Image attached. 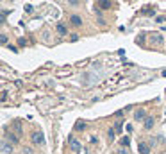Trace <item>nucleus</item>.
<instances>
[{
	"mask_svg": "<svg viewBox=\"0 0 166 154\" xmlns=\"http://www.w3.org/2000/svg\"><path fill=\"white\" fill-rule=\"evenodd\" d=\"M145 118H147L145 109H141V107H139V109H136V113H134V120H139V122H141V120H145Z\"/></svg>",
	"mask_w": 166,
	"mask_h": 154,
	"instance_id": "obj_6",
	"label": "nucleus"
},
{
	"mask_svg": "<svg viewBox=\"0 0 166 154\" xmlns=\"http://www.w3.org/2000/svg\"><path fill=\"white\" fill-rule=\"evenodd\" d=\"M116 135H118V133H116V129H114V127H113V129H109V131H107V138H109V140H111V142H113V140H114V136H116Z\"/></svg>",
	"mask_w": 166,
	"mask_h": 154,
	"instance_id": "obj_11",
	"label": "nucleus"
},
{
	"mask_svg": "<svg viewBox=\"0 0 166 154\" xmlns=\"http://www.w3.org/2000/svg\"><path fill=\"white\" fill-rule=\"evenodd\" d=\"M70 147H72V150H73L75 154L82 149V145H81V142H79L77 138H70Z\"/></svg>",
	"mask_w": 166,
	"mask_h": 154,
	"instance_id": "obj_3",
	"label": "nucleus"
},
{
	"mask_svg": "<svg viewBox=\"0 0 166 154\" xmlns=\"http://www.w3.org/2000/svg\"><path fill=\"white\" fill-rule=\"evenodd\" d=\"M118 154H129V147H122V149H118Z\"/></svg>",
	"mask_w": 166,
	"mask_h": 154,
	"instance_id": "obj_15",
	"label": "nucleus"
},
{
	"mask_svg": "<svg viewBox=\"0 0 166 154\" xmlns=\"http://www.w3.org/2000/svg\"><path fill=\"white\" fill-rule=\"evenodd\" d=\"M77 154H88V150H86V149H84V147H82V149H81V150H79V152H77Z\"/></svg>",
	"mask_w": 166,
	"mask_h": 154,
	"instance_id": "obj_20",
	"label": "nucleus"
},
{
	"mask_svg": "<svg viewBox=\"0 0 166 154\" xmlns=\"http://www.w3.org/2000/svg\"><path fill=\"white\" fill-rule=\"evenodd\" d=\"M68 4H70V6H79L81 0H68Z\"/></svg>",
	"mask_w": 166,
	"mask_h": 154,
	"instance_id": "obj_17",
	"label": "nucleus"
},
{
	"mask_svg": "<svg viewBox=\"0 0 166 154\" xmlns=\"http://www.w3.org/2000/svg\"><path fill=\"white\" fill-rule=\"evenodd\" d=\"M56 29H57V34H59V36L68 34V29H66V25H64V24H57V27H56Z\"/></svg>",
	"mask_w": 166,
	"mask_h": 154,
	"instance_id": "obj_8",
	"label": "nucleus"
},
{
	"mask_svg": "<svg viewBox=\"0 0 166 154\" xmlns=\"http://www.w3.org/2000/svg\"><path fill=\"white\" fill-rule=\"evenodd\" d=\"M7 140H9V142H11V143H14V145H16V143H18V138H16V136H14V135H11V133H9V135H7Z\"/></svg>",
	"mask_w": 166,
	"mask_h": 154,
	"instance_id": "obj_14",
	"label": "nucleus"
},
{
	"mask_svg": "<svg viewBox=\"0 0 166 154\" xmlns=\"http://www.w3.org/2000/svg\"><path fill=\"white\" fill-rule=\"evenodd\" d=\"M0 43H2V45H6V43H7V36H6V34L0 38Z\"/></svg>",
	"mask_w": 166,
	"mask_h": 154,
	"instance_id": "obj_18",
	"label": "nucleus"
},
{
	"mask_svg": "<svg viewBox=\"0 0 166 154\" xmlns=\"http://www.w3.org/2000/svg\"><path fill=\"white\" fill-rule=\"evenodd\" d=\"M98 6H100V9H109L113 6V2L111 0H98Z\"/></svg>",
	"mask_w": 166,
	"mask_h": 154,
	"instance_id": "obj_9",
	"label": "nucleus"
},
{
	"mask_svg": "<svg viewBox=\"0 0 166 154\" xmlns=\"http://www.w3.org/2000/svg\"><path fill=\"white\" fill-rule=\"evenodd\" d=\"M138 150H139V154H150V145L147 142H139L138 143Z\"/></svg>",
	"mask_w": 166,
	"mask_h": 154,
	"instance_id": "obj_2",
	"label": "nucleus"
},
{
	"mask_svg": "<svg viewBox=\"0 0 166 154\" xmlns=\"http://www.w3.org/2000/svg\"><path fill=\"white\" fill-rule=\"evenodd\" d=\"M154 124H155V118H154V117H147L145 122H143V127H145L147 131H150V129L154 127Z\"/></svg>",
	"mask_w": 166,
	"mask_h": 154,
	"instance_id": "obj_5",
	"label": "nucleus"
},
{
	"mask_svg": "<svg viewBox=\"0 0 166 154\" xmlns=\"http://www.w3.org/2000/svg\"><path fill=\"white\" fill-rule=\"evenodd\" d=\"M75 129H77V131H84V129H86V122H82V120H79V122L75 124Z\"/></svg>",
	"mask_w": 166,
	"mask_h": 154,
	"instance_id": "obj_12",
	"label": "nucleus"
},
{
	"mask_svg": "<svg viewBox=\"0 0 166 154\" xmlns=\"http://www.w3.org/2000/svg\"><path fill=\"white\" fill-rule=\"evenodd\" d=\"M120 145H122V147H130V138H129V136H123V138L120 140Z\"/></svg>",
	"mask_w": 166,
	"mask_h": 154,
	"instance_id": "obj_10",
	"label": "nucleus"
},
{
	"mask_svg": "<svg viewBox=\"0 0 166 154\" xmlns=\"http://www.w3.org/2000/svg\"><path fill=\"white\" fill-rule=\"evenodd\" d=\"M164 20H166L164 16H157V18H155V21H157V24H162V21H164Z\"/></svg>",
	"mask_w": 166,
	"mask_h": 154,
	"instance_id": "obj_19",
	"label": "nucleus"
},
{
	"mask_svg": "<svg viewBox=\"0 0 166 154\" xmlns=\"http://www.w3.org/2000/svg\"><path fill=\"white\" fill-rule=\"evenodd\" d=\"M2 150H4L6 154H11V152L14 150V143H11L9 140H4V143H2Z\"/></svg>",
	"mask_w": 166,
	"mask_h": 154,
	"instance_id": "obj_4",
	"label": "nucleus"
},
{
	"mask_svg": "<svg viewBox=\"0 0 166 154\" xmlns=\"http://www.w3.org/2000/svg\"><path fill=\"white\" fill-rule=\"evenodd\" d=\"M23 9H25V13H32V11H34V7H32L31 4H27V6L23 7Z\"/></svg>",
	"mask_w": 166,
	"mask_h": 154,
	"instance_id": "obj_16",
	"label": "nucleus"
},
{
	"mask_svg": "<svg viewBox=\"0 0 166 154\" xmlns=\"http://www.w3.org/2000/svg\"><path fill=\"white\" fill-rule=\"evenodd\" d=\"M31 140H32L34 145H45V136H43L41 131H34V133L31 135Z\"/></svg>",
	"mask_w": 166,
	"mask_h": 154,
	"instance_id": "obj_1",
	"label": "nucleus"
},
{
	"mask_svg": "<svg viewBox=\"0 0 166 154\" xmlns=\"http://www.w3.org/2000/svg\"><path fill=\"white\" fill-rule=\"evenodd\" d=\"M152 41H154V43H162V36H161V34H154V36H152Z\"/></svg>",
	"mask_w": 166,
	"mask_h": 154,
	"instance_id": "obj_13",
	"label": "nucleus"
},
{
	"mask_svg": "<svg viewBox=\"0 0 166 154\" xmlns=\"http://www.w3.org/2000/svg\"><path fill=\"white\" fill-rule=\"evenodd\" d=\"M70 21H72V25H75V27H81L82 25V18L79 14H73L72 18H70Z\"/></svg>",
	"mask_w": 166,
	"mask_h": 154,
	"instance_id": "obj_7",
	"label": "nucleus"
}]
</instances>
